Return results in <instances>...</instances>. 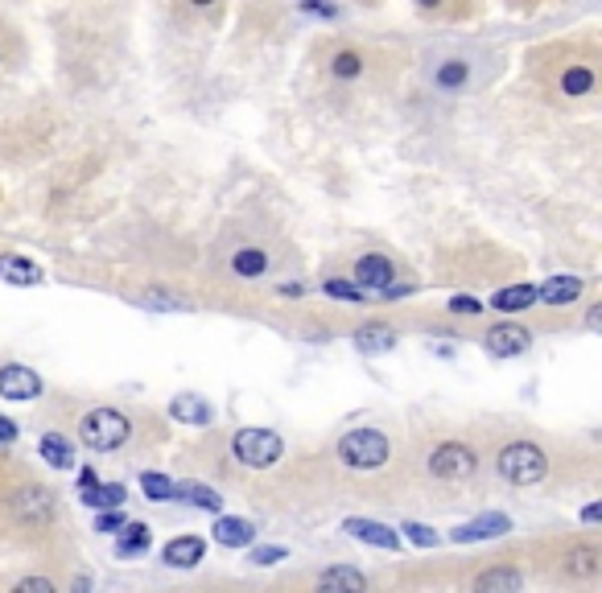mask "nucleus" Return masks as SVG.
I'll use <instances>...</instances> for the list:
<instances>
[{
	"mask_svg": "<svg viewBox=\"0 0 602 593\" xmlns=\"http://www.w3.org/2000/svg\"><path fill=\"white\" fill-rule=\"evenodd\" d=\"M128 416L116 412V408H95L83 416V425H79V441L95 453H108V449H120L128 441Z\"/></svg>",
	"mask_w": 602,
	"mask_h": 593,
	"instance_id": "nucleus-1",
	"label": "nucleus"
},
{
	"mask_svg": "<svg viewBox=\"0 0 602 593\" xmlns=\"http://www.w3.org/2000/svg\"><path fill=\"white\" fill-rule=\"evenodd\" d=\"M499 474H504L508 482H516V486H532V482H541L549 474V458H545L541 445L512 441L504 453H499Z\"/></svg>",
	"mask_w": 602,
	"mask_h": 593,
	"instance_id": "nucleus-2",
	"label": "nucleus"
},
{
	"mask_svg": "<svg viewBox=\"0 0 602 593\" xmlns=\"http://www.w3.org/2000/svg\"><path fill=\"white\" fill-rule=\"evenodd\" d=\"M339 458L351 470H380L388 462V437L380 429H351L339 441Z\"/></svg>",
	"mask_w": 602,
	"mask_h": 593,
	"instance_id": "nucleus-3",
	"label": "nucleus"
},
{
	"mask_svg": "<svg viewBox=\"0 0 602 593\" xmlns=\"http://www.w3.org/2000/svg\"><path fill=\"white\" fill-rule=\"evenodd\" d=\"M231 453H236V462L252 470H269L281 458V437L273 429H240L231 437Z\"/></svg>",
	"mask_w": 602,
	"mask_h": 593,
	"instance_id": "nucleus-4",
	"label": "nucleus"
},
{
	"mask_svg": "<svg viewBox=\"0 0 602 593\" xmlns=\"http://www.w3.org/2000/svg\"><path fill=\"white\" fill-rule=\"evenodd\" d=\"M475 449H466L458 441H446L429 453V474L433 478H446V482H462V478H471L475 474Z\"/></svg>",
	"mask_w": 602,
	"mask_h": 593,
	"instance_id": "nucleus-5",
	"label": "nucleus"
},
{
	"mask_svg": "<svg viewBox=\"0 0 602 593\" xmlns=\"http://www.w3.org/2000/svg\"><path fill=\"white\" fill-rule=\"evenodd\" d=\"M0 396H9V400H38L42 396V375L21 367V363L0 367Z\"/></svg>",
	"mask_w": 602,
	"mask_h": 593,
	"instance_id": "nucleus-6",
	"label": "nucleus"
},
{
	"mask_svg": "<svg viewBox=\"0 0 602 593\" xmlns=\"http://www.w3.org/2000/svg\"><path fill=\"white\" fill-rule=\"evenodd\" d=\"M512 532V519L499 515V511H487L471 523H462V528H454V540L458 544H471V540H495V536H508Z\"/></svg>",
	"mask_w": 602,
	"mask_h": 593,
	"instance_id": "nucleus-7",
	"label": "nucleus"
},
{
	"mask_svg": "<svg viewBox=\"0 0 602 593\" xmlns=\"http://www.w3.org/2000/svg\"><path fill=\"white\" fill-rule=\"evenodd\" d=\"M392 285V260L388 256H363L355 264V289L359 293H384Z\"/></svg>",
	"mask_w": 602,
	"mask_h": 593,
	"instance_id": "nucleus-8",
	"label": "nucleus"
},
{
	"mask_svg": "<svg viewBox=\"0 0 602 593\" xmlns=\"http://www.w3.org/2000/svg\"><path fill=\"white\" fill-rule=\"evenodd\" d=\"M532 346V334L524 326H495L487 330V351L495 359H512V355H524Z\"/></svg>",
	"mask_w": 602,
	"mask_h": 593,
	"instance_id": "nucleus-9",
	"label": "nucleus"
},
{
	"mask_svg": "<svg viewBox=\"0 0 602 593\" xmlns=\"http://www.w3.org/2000/svg\"><path fill=\"white\" fill-rule=\"evenodd\" d=\"M343 528H347V536L372 544V548H384V552H396V548H400V536H396L392 528H384V523H376V519H347Z\"/></svg>",
	"mask_w": 602,
	"mask_h": 593,
	"instance_id": "nucleus-10",
	"label": "nucleus"
},
{
	"mask_svg": "<svg viewBox=\"0 0 602 593\" xmlns=\"http://www.w3.org/2000/svg\"><path fill=\"white\" fill-rule=\"evenodd\" d=\"M318 593H367V577L351 565H330L318 577Z\"/></svg>",
	"mask_w": 602,
	"mask_h": 593,
	"instance_id": "nucleus-11",
	"label": "nucleus"
},
{
	"mask_svg": "<svg viewBox=\"0 0 602 593\" xmlns=\"http://www.w3.org/2000/svg\"><path fill=\"white\" fill-rule=\"evenodd\" d=\"M433 87L438 91H466L471 87V58H442L433 66Z\"/></svg>",
	"mask_w": 602,
	"mask_h": 593,
	"instance_id": "nucleus-12",
	"label": "nucleus"
},
{
	"mask_svg": "<svg viewBox=\"0 0 602 593\" xmlns=\"http://www.w3.org/2000/svg\"><path fill=\"white\" fill-rule=\"evenodd\" d=\"M203 552L207 544L198 540V536H178L165 544V565H174V569H194L198 561H203Z\"/></svg>",
	"mask_w": 602,
	"mask_h": 593,
	"instance_id": "nucleus-13",
	"label": "nucleus"
},
{
	"mask_svg": "<svg viewBox=\"0 0 602 593\" xmlns=\"http://www.w3.org/2000/svg\"><path fill=\"white\" fill-rule=\"evenodd\" d=\"M520 585H524V577L512 565H495L475 577V593H520Z\"/></svg>",
	"mask_w": 602,
	"mask_h": 593,
	"instance_id": "nucleus-14",
	"label": "nucleus"
},
{
	"mask_svg": "<svg viewBox=\"0 0 602 593\" xmlns=\"http://www.w3.org/2000/svg\"><path fill=\"white\" fill-rule=\"evenodd\" d=\"M256 540V528L248 519H236V515H223L219 523H215V544H223V548H248Z\"/></svg>",
	"mask_w": 602,
	"mask_h": 593,
	"instance_id": "nucleus-15",
	"label": "nucleus"
},
{
	"mask_svg": "<svg viewBox=\"0 0 602 593\" xmlns=\"http://www.w3.org/2000/svg\"><path fill=\"white\" fill-rule=\"evenodd\" d=\"M0 281L29 289V285L42 281V268L33 264V260H25V256H0Z\"/></svg>",
	"mask_w": 602,
	"mask_h": 593,
	"instance_id": "nucleus-16",
	"label": "nucleus"
},
{
	"mask_svg": "<svg viewBox=\"0 0 602 593\" xmlns=\"http://www.w3.org/2000/svg\"><path fill=\"white\" fill-rule=\"evenodd\" d=\"M174 499H178V503H190V507H198V511H223V495L211 491V486H203V482H178V486H174Z\"/></svg>",
	"mask_w": 602,
	"mask_h": 593,
	"instance_id": "nucleus-17",
	"label": "nucleus"
},
{
	"mask_svg": "<svg viewBox=\"0 0 602 593\" xmlns=\"http://www.w3.org/2000/svg\"><path fill=\"white\" fill-rule=\"evenodd\" d=\"M578 297H582V281H578V276H553V281H545L537 289V301H545V305H570Z\"/></svg>",
	"mask_w": 602,
	"mask_h": 593,
	"instance_id": "nucleus-18",
	"label": "nucleus"
},
{
	"mask_svg": "<svg viewBox=\"0 0 602 593\" xmlns=\"http://www.w3.org/2000/svg\"><path fill=\"white\" fill-rule=\"evenodd\" d=\"M170 416H174V421H182V425H207L211 421V408H207L203 396H174Z\"/></svg>",
	"mask_w": 602,
	"mask_h": 593,
	"instance_id": "nucleus-19",
	"label": "nucleus"
},
{
	"mask_svg": "<svg viewBox=\"0 0 602 593\" xmlns=\"http://www.w3.org/2000/svg\"><path fill=\"white\" fill-rule=\"evenodd\" d=\"M124 499H128V491H124V486H120V482H112V486H99V482H87V486H83V503H87V507H99V511H108V507L116 511V507H120Z\"/></svg>",
	"mask_w": 602,
	"mask_h": 593,
	"instance_id": "nucleus-20",
	"label": "nucleus"
},
{
	"mask_svg": "<svg viewBox=\"0 0 602 593\" xmlns=\"http://www.w3.org/2000/svg\"><path fill=\"white\" fill-rule=\"evenodd\" d=\"M355 346H359L363 355H384V351H392V346H396V330H388V326H363L355 334Z\"/></svg>",
	"mask_w": 602,
	"mask_h": 593,
	"instance_id": "nucleus-21",
	"label": "nucleus"
},
{
	"mask_svg": "<svg viewBox=\"0 0 602 593\" xmlns=\"http://www.w3.org/2000/svg\"><path fill=\"white\" fill-rule=\"evenodd\" d=\"M149 523H124L120 540H116V556H141L149 548Z\"/></svg>",
	"mask_w": 602,
	"mask_h": 593,
	"instance_id": "nucleus-22",
	"label": "nucleus"
},
{
	"mask_svg": "<svg viewBox=\"0 0 602 593\" xmlns=\"http://www.w3.org/2000/svg\"><path fill=\"white\" fill-rule=\"evenodd\" d=\"M491 305L499 313H516V309H528V305H537V289L532 285H512V289H499L491 297Z\"/></svg>",
	"mask_w": 602,
	"mask_h": 593,
	"instance_id": "nucleus-23",
	"label": "nucleus"
},
{
	"mask_svg": "<svg viewBox=\"0 0 602 593\" xmlns=\"http://www.w3.org/2000/svg\"><path fill=\"white\" fill-rule=\"evenodd\" d=\"M38 449H42V458H46V462H50L54 470H71V466H75V449L66 445V441L58 437V433H46Z\"/></svg>",
	"mask_w": 602,
	"mask_h": 593,
	"instance_id": "nucleus-24",
	"label": "nucleus"
},
{
	"mask_svg": "<svg viewBox=\"0 0 602 593\" xmlns=\"http://www.w3.org/2000/svg\"><path fill=\"white\" fill-rule=\"evenodd\" d=\"M231 268H236L240 276H264L269 272V256H264L260 248H244V252L231 256Z\"/></svg>",
	"mask_w": 602,
	"mask_h": 593,
	"instance_id": "nucleus-25",
	"label": "nucleus"
},
{
	"mask_svg": "<svg viewBox=\"0 0 602 593\" xmlns=\"http://www.w3.org/2000/svg\"><path fill=\"white\" fill-rule=\"evenodd\" d=\"M565 569H570L574 577H594V573H598V552H594V548L570 552V556H565Z\"/></svg>",
	"mask_w": 602,
	"mask_h": 593,
	"instance_id": "nucleus-26",
	"label": "nucleus"
},
{
	"mask_svg": "<svg viewBox=\"0 0 602 593\" xmlns=\"http://www.w3.org/2000/svg\"><path fill=\"white\" fill-rule=\"evenodd\" d=\"M594 87V75L586 71V66H570V71L561 75V91L565 95H586Z\"/></svg>",
	"mask_w": 602,
	"mask_h": 593,
	"instance_id": "nucleus-27",
	"label": "nucleus"
},
{
	"mask_svg": "<svg viewBox=\"0 0 602 593\" xmlns=\"http://www.w3.org/2000/svg\"><path fill=\"white\" fill-rule=\"evenodd\" d=\"M141 491L153 503H165V499H174V482L165 478V474H141Z\"/></svg>",
	"mask_w": 602,
	"mask_h": 593,
	"instance_id": "nucleus-28",
	"label": "nucleus"
},
{
	"mask_svg": "<svg viewBox=\"0 0 602 593\" xmlns=\"http://www.w3.org/2000/svg\"><path fill=\"white\" fill-rule=\"evenodd\" d=\"M363 71V62H359V54H339V58H334V75H339V79H355Z\"/></svg>",
	"mask_w": 602,
	"mask_h": 593,
	"instance_id": "nucleus-29",
	"label": "nucleus"
},
{
	"mask_svg": "<svg viewBox=\"0 0 602 593\" xmlns=\"http://www.w3.org/2000/svg\"><path fill=\"white\" fill-rule=\"evenodd\" d=\"M322 289H326V297H334V301H363V293H359L355 285H347V281H326Z\"/></svg>",
	"mask_w": 602,
	"mask_h": 593,
	"instance_id": "nucleus-30",
	"label": "nucleus"
},
{
	"mask_svg": "<svg viewBox=\"0 0 602 593\" xmlns=\"http://www.w3.org/2000/svg\"><path fill=\"white\" fill-rule=\"evenodd\" d=\"M405 536H409L417 548H433V544H438V532H429L425 523H405Z\"/></svg>",
	"mask_w": 602,
	"mask_h": 593,
	"instance_id": "nucleus-31",
	"label": "nucleus"
},
{
	"mask_svg": "<svg viewBox=\"0 0 602 593\" xmlns=\"http://www.w3.org/2000/svg\"><path fill=\"white\" fill-rule=\"evenodd\" d=\"M13 593H54V585H50L46 577H25V581H21Z\"/></svg>",
	"mask_w": 602,
	"mask_h": 593,
	"instance_id": "nucleus-32",
	"label": "nucleus"
},
{
	"mask_svg": "<svg viewBox=\"0 0 602 593\" xmlns=\"http://www.w3.org/2000/svg\"><path fill=\"white\" fill-rule=\"evenodd\" d=\"M252 561L256 565H277V561H285V548H256Z\"/></svg>",
	"mask_w": 602,
	"mask_h": 593,
	"instance_id": "nucleus-33",
	"label": "nucleus"
},
{
	"mask_svg": "<svg viewBox=\"0 0 602 593\" xmlns=\"http://www.w3.org/2000/svg\"><path fill=\"white\" fill-rule=\"evenodd\" d=\"M95 528H99V532H104V536H108V532H120V528H124V519H120L116 511H104V515H99V519H95Z\"/></svg>",
	"mask_w": 602,
	"mask_h": 593,
	"instance_id": "nucleus-34",
	"label": "nucleus"
},
{
	"mask_svg": "<svg viewBox=\"0 0 602 593\" xmlns=\"http://www.w3.org/2000/svg\"><path fill=\"white\" fill-rule=\"evenodd\" d=\"M450 309H454V313H479L483 305H479L475 297H454V301H450Z\"/></svg>",
	"mask_w": 602,
	"mask_h": 593,
	"instance_id": "nucleus-35",
	"label": "nucleus"
},
{
	"mask_svg": "<svg viewBox=\"0 0 602 593\" xmlns=\"http://www.w3.org/2000/svg\"><path fill=\"white\" fill-rule=\"evenodd\" d=\"M301 13H310V17H339V9H330V5H301Z\"/></svg>",
	"mask_w": 602,
	"mask_h": 593,
	"instance_id": "nucleus-36",
	"label": "nucleus"
},
{
	"mask_svg": "<svg viewBox=\"0 0 602 593\" xmlns=\"http://www.w3.org/2000/svg\"><path fill=\"white\" fill-rule=\"evenodd\" d=\"M17 437V425L13 421H5V416H0V441H13Z\"/></svg>",
	"mask_w": 602,
	"mask_h": 593,
	"instance_id": "nucleus-37",
	"label": "nucleus"
},
{
	"mask_svg": "<svg viewBox=\"0 0 602 593\" xmlns=\"http://www.w3.org/2000/svg\"><path fill=\"white\" fill-rule=\"evenodd\" d=\"M598 519H602V507H598V503H590V507L582 511V523H598Z\"/></svg>",
	"mask_w": 602,
	"mask_h": 593,
	"instance_id": "nucleus-38",
	"label": "nucleus"
},
{
	"mask_svg": "<svg viewBox=\"0 0 602 593\" xmlns=\"http://www.w3.org/2000/svg\"><path fill=\"white\" fill-rule=\"evenodd\" d=\"M598 322H602V309H598V305H594V309H590V313H586V326H590V330H598Z\"/></svg>",
	"mask_w": 602,
	"mask_h": 593,
	"instance_id": "nucleus-39",
	"label": "nucleus"
}]
</instances>
